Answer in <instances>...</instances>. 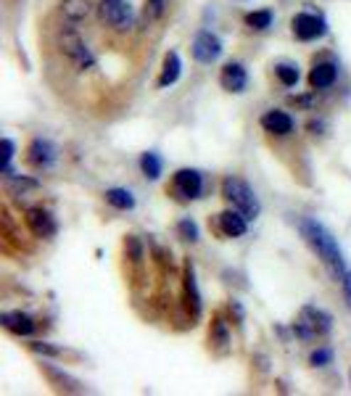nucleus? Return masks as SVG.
<instances>
[{"label": "nucleus", "mask_w": 351, "mask_h": 396, "mask_svg": "<svg viewBox=\"0 0 351 396\" xmlns=\"http://www.w3.org/2000/svg\"><path fill=\"white\" fill-rule=\"evenodd\" d=\"M298 232H301V238L309 243V249L323 259V264L328 267V272H330L335 280H343V275L349 272V267H346L343 251H341V246H338V240L333 238V232L328 230L325 225H320L317 220H309V217L298 222Z\"/></svg>", "instance_id": "obj_1"}, {"label": "nucleus", "mask_w": 351, "mask_h": 396, "mask_svg": "<svg viewBox=\"0 0 351 396\" xmlns=\"http://www.w3.org/2000/svg\"><path fill=\"white\" fill-rule=\"evenodd\" d=\"M222 196L230 203L232 209H238L249 222H254L261 214V203H259L254 188L240 177H225L222 180Z\"/></svg>", "instance_id": "obj_2"}, {"label": "nucleus", "mask_w": 351, "mask_h": 396, "mask_svg": "<svg viewBox=\"0 0 351 396\" xmlns=\"http://www.w3.org/2000/svg\"><path fill=\"white\" fill-rule=\"evenodd\" d=\"M333 331V317L325 309L314 304H306L301 306V312H298V320L293 323V333L296 338H301V341H314V338H320V336H328Z\"/></svg>", "instance_id": "obj_3"}, {"label": "nucleus", "mask_w": 351, "mask_h": 396, "mask_svg": "<svg viewBox=\"0 0 351 396\" xmlns=\"http://www.w3.org/2000/svg\"><path fill=\"white\" fill-rule=\"evenodd\" d=\"M61 50L69 55V61H72L80 72H87V69H95V55L90 53V48L85 46V40L80 37V32L72 27H66L61 32Z\"/></svg>", "instance_id": "obj_4"}, {"label": "nucleus", "mask_w": 351, "mask_h": 396, "mask_svg": "<svg viewBox=\"0 0 351 396\" xmlns=\"http://www.w3.org/2000/svg\"><path fill=\"white\" fill-rule=\"evenodd\" d=\"M169 191L177 201H195L203 193V175L198 169H177Z\"/></svg>", "instance_id": "obj_5"}, {"label": "nucleus", "mask_w": 351, "mask_h": 396, "mask_svg": "<svg viewBox=\"0 0 351 396\" xmlns=\"http://www.w3.org/2000/svg\"><path fill=\"white\" fill-rule=\"evenodd\" d=\"M291 29H293L296 40H301V43H312V40H320V37L328 35V21H325L320 14H296L291 18Z\"/></svg>", "instance_id": "obj_6"}, {"label": "nucleus", "mask_w": 351, "mask_h": 396, "mask_svg": "<svg viewBox=\"0 0 351 396\" xmlns=\"http://www.w3.org/2000/svg\"><path fill=\"white\" fill-rule=\"evenodd\" d=\"M101 21L103 24H109V27L119 29V32H127L132 27V6H129V0H101Z\"/></svg>", "instance_id": "obj_7"}, {"label": "nucleus", "mask_w": 351, "mask_h": 396, "mask_svg": "<svg viewBox=\"0 0 351 396\" xmlns=\"http://www.w3.org/2000/svg\"><path fill=\"white\" fill-rule=\"evenodd\" d=\"M190 50H193V58L198 64H214L225 48H222V40L214 35V32H206V29H203V32H198V35L193 37V48H190Z\"/></svg>", "instance_id": "obj_8"}, {"label": "nucleus", "mask_w": 351, "mask_h": 396, "mask_svg": "<svg viewBox=\"0 0 351 396\" xmlns=\"http://www.w3.org/2000/svg\"><path fill=\"white\" fill-rule=\"evenodd\" d=\"M24 222H27L29 232H32L35 238H53L55 232H58V225H55L53 214L48 212V209H43V206H32V209H27Z\"/></svg>", "instance_id": "obj_9"}, {"label": "nucleus", "mask_w": 351, "mask_h": 396, "mask_svg": "<svg viewBox=\"0 0 351 396\" xmlns=\"http://www.w3.org/2000/svg\"><path fill=\"white\" fill-rule=\"evenodd\" d=\"M55 156L58 151L48 138H35L27 148V164L32 169H50L55 164Z\"/></svg>", "instance_id": "obj_10"}, {"label": "nucleus", "mask_w": 351, "mask_h": 396, "mask_svg": "<svg viewBox=\"0 0 351 396\" xmlns=\"http://www.w3.org/2000/svg\"><path fill=\"white\" fill-rule=\"evenodd\" d=\"M220 85H222V90H227V92H243L246 90V85H249V74H246L243 64H240V61H227V64L222 66Z\"/></svg>", "instance_id": "obj_11"}, {"label": "nucleus", "mask_w": 351, "mask_h": 396, "mask_svg": "<svg viewBox=\"0 0 351 396\" xmlns=\"http://www.w3.org/2000/svg\"><path fill=\"white\" fill-rule=\"evenodd\" d=\"M217 228L225 238H240V235H246L249 230V220L238 212V209H227V212H222L217 217Z\"/></svg>", "instance_id": "obj_12"}, {"label": "nucleus", "mask_w": 351, "mask_h": 396, "mask_svg": "<svg viewBox=\"0 0 351 396\" xmlns=\"http://www.w3.org/2000/svg\"><path fill=\"white\" fill-rule=\"evenodd\" d=\"M261 127L267 129V132H272V135H291L296 122L291 119V114H286V111L272 109L261 114Z\"/></svg>", "instance_id": "obj_13"}, {"label": "nucleus", "mask_w": 351, "mask_h": 396, "mask_svg": "<svg viewBox=\"0 0 351 396\" xmlns=\"http://www.w3.org/2000/svg\"><path fill=\"white\" fill-rule=\"evenodd\" d=\"M0 325L14 336H32L35 333V320L24 312H3L0 314Z\"/></svg>", "instance_id": "obj_14"}, {"label": "nucleus", "mask_w": 351, "mask_h": 396, "mask_svg": "<svg viewBox=\"0 0 351 396\" xmlns=\"http://www.w3.org/2000/svg\"><path fill=\"white\" fill-rule=\"evenodd\" d=\"M335 77H338V66L333 61H323V64H314V69L309 72V85L312 90H328L333 87Z\"/></svg>", "instance_id": "obj_15"}, {"label": "nucleus", "mask_w": 351, "mask_h": 396, "mask_svg": "<svg viewBox=\"0 0 351 396\" xmlns=\"http://www.w3.org/2000/svg\"><path fill=\"white\" fill-rule=\"evenodd\" d=\"M185 304H188V309H190L193 317H201V291H198L195 269L190 262L185 264Z\"/></svg>", "instance_id": "obj_16"}, {"label": "nucleus", "mask_w": 351, "mask_h": 396, "mask_svg": "<svg viewBox=\"0 0 351 396\" xmlns=\"http://www.w3.org/2000/svg\"><path fill=\"white\" fill-rule=\"evenodd\" d=\"M180 74H183V61H180V55L175 50H169L164 55V64H161V77H158V87H169V85H175L180 80Z\"/></svg>", "instance_id": "obj_17"}, {"label": "nucleus", "mask_w": 351, "mask_h": 396, "mask_svg": "<svg viewBox=\"0 0 351 396\" xmlns=\"http://www.w3.org/2000/svg\"><path fill=\"white\" fill-rule=\"evenodd\" d=\"M103 196H106V203L114 206V209H119V212H129V209H135V196L129 193L127 188H109Z\"/></svg>", "instance_id": "obj_18"}, {"label": "nucleus", "mask_w": 351, "mask_h": 396, "mask_svg": "<svg viewBox=\"0 0 351 396\" xmlns=\"http://www.w3.org/2000/svg\"><path fill=\"white\" fill-rule=\"evenodd\" d=\"M161 169H164V164H161V156H158V154L146 151V154L140 156V172H143L148 180H158V177H161Z\"/></svg>", "instance_id": "obj_19"}, {"label": "nucleus", "mask_w": 351, "mask_h": 396, "mask_svg": "<svg viewBox=\"0 0 351 396\" xmlns=\"http://www.w3.org/2000/svg\"><path fill=\"white\" fill-rule=\"evenodd\" d=\"M61 11H64L66 18L72 21H80L90 14V3L87 0H61Z\"/></svg>", "instance_id": "obj_20"}, {"label": "nucleus", "mask_w": 351, "mask_h": 396, "mask_svg": "<svg viewBox=\"0 0 351 396\" xmlns=\"http://www.w3.org/2000/svg\"><path fill=\"white\" fill-rule=\"evenodd\" d=\"M272 11H251V14H246V27L256 29V32H264V29L272 27Z\"/></svg>", "instance_id": "obj_21"}, {"label": "nucleus", "mask_w": 351, "mask_h": 396, "mask_svg": "<svg viewBox=\"0 0 351 396\" xmlns=\"http://www.w3.org/2000/svg\"><path fill=\"white\" fill-rule=\"evenodd\" d=\"M209 338H212V343H217L220 349H225L227 343H230V331H227V323L222 320L220 314L214 317V323H212V333H209Z\"/></svg>", "instance_id": "obj_22"}, {"label": "nucleus", "mask_w": 351, "mask_h": 396, "mask_svg": "<svg viewBox=\"0 0 351 396\" xmlns=\"http://www.w3.org/2000/svg\"><path fill=\"white\" fill-rule=\"evenodd\" d=\"M275 74H277V80L286 85V87H293V85H298V69H296L293 64H280L275 66Z\"/></svg>", "instance_id": "obj_23"}, {"label": "nucleus", "mask_w": 351, "mask_h": 396, "mask_svg": "<svg viewBox=\"0 0 351 396\" xmlns=\"http://www.w3.org/2000/svg\"><path fill=\"white\" fill-rule=\"evenodd\" d=\"M177 232H180V238L190 240V243H195V240L201 238V235H198V225H195L193 220H188V217L177 222Z\"/></svg>", "instance_id": "obj_24"}, {"label": "nucleus", "mask_w": 351, "mask_h": 396, "mask_svg": "<svg viewBox=\"0 0 351 396\" xmlns=\"http://www.w3.org/2000/svg\"><path fill=\"white\" fill-rule=\"evenodd\" d=\"M124 251H127V257L138 264V262H143V243H140L138 235H129L127 240H124Z\"/></svg>", "instance_id": "obj_25"}, {"label": "nucleus", "mask_w": 351, "mask_h": 396, "mask_svg": "<svg viewBox=\"0 0 351 396\" xmlns=\"http://www.w3.org/2000/svg\"><path fill=\"white\" fill-rule=\"evenodd\" d=\"M29 349L35 351V354H43V357H58V354H61L58 346H50V343H45V341H32L29 343Z\"/></svg>", "instance_id": "obj_26"}, {"label": "nucleus", "mask_w": 351, "mask_h": 396, "mask_svg": "<svg viewBox=\"0 0 351 396\" xmlns=\"http://www.w3.org/2000/svg\"><path fill=\"white\" fill-rule=\"evenodd\" d=\"M309 362H312V368H325V365H330V362H333V351L330 349H317V351H312Z\"/></svg>", "instance_id": "obj_27"}, {"label": "nucleus", "mask_w": 351, "mask_h": 396, "mask_svg": "<svg viewBox=\"0 0 351 396\" xmlns=\"http://www.w3.org/2000/svg\"><path fill=\"white\" fill-rule=\"evenodd\" d=\"M164 6H166V0H146V18L148 21H153V18L161 16V14H164Z\"/></svg>", "instance_id": "obj_28"}, {"label": "nucleus", "mask_w": 351, "mask_h": 396, "mask_svg": "<svg viewBox=\"0 0 351 396\" xmlns=\"http://www.w3.org/2000/svg\"><path fill=\"white\" fill-rule=\"evenodd\" d=\"M14 151H16L14 140L3 138V172H6V169H11V159H14Z\"/></svg>", "instance_id": "obj_29"}, {"label": "nucleus", "mask_w": 351, "mask_h": 396, "mask_svg": "<svg viewBox=\"0 0 351 396\" xmlns=\"http://www.w3.org/2000/svg\"><path fill=\"white\" fill-rule=\"evenodd\" d=\"M341 286H343V296H346V304H349V309H351V272L343 275Z\"/></svg>", "instance_id": "obj_30"}]
</instances>
